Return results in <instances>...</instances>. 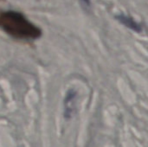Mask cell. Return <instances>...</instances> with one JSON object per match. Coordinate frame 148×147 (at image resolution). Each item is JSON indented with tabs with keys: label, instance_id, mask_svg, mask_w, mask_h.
<instances>
[{
	"label": "cell",
	"instance_id": "cell-1",
	"mask_svg": "<svg viewBox=\"0 0 148 147\" xmlns=\"http://www.w3.org/2000/svg\"><path fill=\"white\" fill-rule=\"evenodd\" d=\"M0 29L9 36L24 41L36 40L42 36L39 27L16 10L0 12Z\"/></svg>",
	"mask_w": 148,
	"mask_h": 147
},
{
	"label": "cell",
	"instance_id": "cell-2",
	"mask_svg": "<svg viewBox=\"0 0 148 147\" xmlns=\"http://www.w3.org/2000/svg\"><path fill=\"white\" fill-rule=\"evenodd\" d=\"M76 92L74 89H69L64 99V117L66 119H70L73 115L75 107V98Z\"/></svg>",
	"mask_w": 148,
	"mask_h": 147
},
{
	"label": "cell",
	"instance_id": "cell-3",
	"mask_svg": "<svg viewBox=\"0 0 148 147\" xmlns=\"http://www.w3.org/2000/svg\"><path fill=\"white\" fill-rule=\"evenodd\" d=\"M115 18L121 23H122L124 26L127 27L128 29L135 31V32H141L142 31V26L141 24H140L139 23H137L133 17L127 16V15H118L115 16Z\"/></svg>",
	"mask_w": 148,
	"mask_h": 147
},
{
	"label": "cell",
	"instance_id": "cell-4",
	"mask_svg": "<svg viewBox=\"0 0 148 147\" xmlns=\"http://www.w3.org/2000/svg\"><path fill=\"white\" fill-rule=\"evenodd\" d=\"M80 1L84 6H87V7L90 6V0H80Z\"/></svg>",
	"mask_w": 148,
	"mask_h": 147
}]
</instances>
